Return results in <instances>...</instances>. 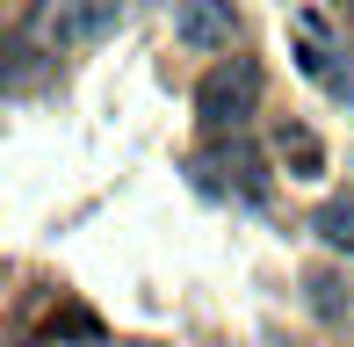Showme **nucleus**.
I'll return each instance as SVG.
<instances>
[{"mask_svg": "<svg viewBox=\"0 0 354 347\" xmlns=\"http://www.w3.org/2000/svg\"><path fill=\"white\" fill-rule=\"evenodd\" d=\"M311 232L333 246V254H354V203H347V196H326V203L311 210Z\"/></svg>", "mask_w": 354, "mask_h": 347, "instance_id": "obj_6", "label": "nucleus"}, {"mask_svg": "<svg viewBox=\"0 0 354 347\" xmlns=\"http://www.w3.org/2000/svg\"><path fill=\"white\" fill-rule=\"evenodd\" d=\"M123 22V0H58V44H94Z\"/></svg>", "mask_w": 354, "mask_h": 347, "instance_id": "obj_4", "label": "nucleus"}, {"mask_svg": "<svg viewBox=\"0 0 354 347\" xmlns=\"http://www.w3.org/2000/svg\"><path fill=\"white\" fill-rule=\"evenodd\" d=\"M217 174H224V188H239L246 203H268V188H275V181H268V160L246 145V131H232L217 145Z\"/></svg>", "mask_w": 354, "mask_h": 347, "instance_id": "obj_3", "label": "nucleus"}, {"mask_svg": "<svg viewBox=\"0 0 354 347\" xmlns=\"http://www.w3.org/2000/svg\"><path fill=\"white\" fill-rule=\"evenodd\" d=\"M275 152H282L289 181H318V174H326V145H318L304 123H282V131H275Z\"/></svg>", "mask_w": 354, "mask_h": 347, "instance_id": "obj_5", "label": "nucleus"}, {"mask_svg": "<svg viewBox=\"0 0 354 347\" xmlns=\"http://www.w3.org/2000/svg\"><path fill=\"white\" fill-rule=\"evenodd\" d=\"M261 87H268L261 58H224L196 80V116L210 131H246V116L261 109Z\"/></svg>", "mask_w": 354, "mask_h": 347, "instance_id": "obj_1", "label": "nucleus"}, {"mask_svg": "<svg viewBox=\"0 0 354 347\" xmlns=\"http://www.w3.org/2000/svg\"><path fill=\"white\" fill-rule=\"evenodd\" d=\"M304 290H311V311H318V319H340V311L354 304V297H340V275H311Z\"/></svg>", "mask_w": 354, "mask_h": 347, "instance_id": "obj_7", "label": "nucleus"}, {"mask_svg": "<svg viewBox=\"0 0 354 347\" xmlns=\"http://www.w3.org/2000/svg\"><path fill=\"white\" fill-rule=\"evenodd\" d=\"M340 8H354V0H340Z\"/></svg>", "mask_w": 354, "mask_h": 347, "instance_id": "obj_8", "label": "nucleus"}, {"mask_svg": "<svg viewBox=\"0 0 354 347\" xmlns=\"http://www.w3.org/2000/svg\"><path fill=\"white\" fill-rule=\"evenodd\" d=\"M123 347H138V340H123Z\"/></svg>", "mask_w": 354, "mask_h": 347, "instance_id": "obj_9", "label": "nucleus"}, {"mask_svg": "<svg viewBox=\"0 0 354 347\" xmlns=\"http://www.w3.org/2000/svg\"><path fill=\"white\" fill-rule=\"evenodd\" d=\"M232 37H239L232 0H174V44H188V51H232Z\"/></svg>", "mask_w": 354, "mask_h": 347, "instance_id": "obj_2", "label": "nucleus"}]
</instances>
